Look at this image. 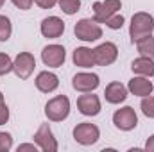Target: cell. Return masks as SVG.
<instances>
[{
    "label": "cell",
    "mask_w": 154,
    "mask_h": 152,
    "mask_svg": "<svg viewBox=\"0 0 154 152\" xmlns=\"http://www.w3.org/2000/svg\"><path fill=\"white\" fill-rule=\"evenodd\" d=\"M154 31V18L149 13H136L131 20V27H129V36L131 41L136 43L138 39L151 36Z\"/></svg>",
    "instance_id": "6da1fadb"
},
{
    "label": "cell",
    "mask_w": 154,
    "mask_h": 152,
    "mask_svg": "<svg viewBox=\"0 0 154 152\" xmlns=\"http://www.w3.org/2000/svg\"><path fill=\"white\" fill-rule=\"evenodd\" d=\"M45 114L52 122H61L70 114V100L65 95H57L50 99L45 106Z\"/></svg>",
    "instance_id": "7a4b0ae2"
},
{
    "label": "cell",
    "mask_w": 154,
    "mask_h": 152,
    "mask_svg": "<svg viewBox=\"0 0 154 152\" xmlns=\"http://www.w3.org/2000/svg\"><path fill=\"white\" fill-rule=\"evenodd\" d=\"M77 39L81 41H97L99 38H102V29L99 25V22L90 20V18H82L79 20L74 27Z\"/></svg>",
    "instance_id": "3957f363"
},
{
    "label": "cell",
    "mask_w": 154,
    "mask_h": 152,
    "mask_svg": "<svg viewBox=\"0 0 154 152\" xmlns=\"http://www.w3.org/2000/svg\"><path fill=\"white\" fill-rule=\"evenodd\" d=\"M74 138H75L77 143L81 145H93L97 143V140L100 138V131L95 123H90V122H82L75 125L74 129Z\"/></svg>",
    "instance_id": "277c9868"
},
{
    "label": "cell",
    "mask_w": 154,
    "mask_h": 152,
    "mask_svg": "<svg viewBox=\"0 0 154 152\" xmlns=\"http://www.w3.org/2000/svg\"><path fill=\"white\" fill-rule=\"evenodd\" d=\"M34 66H36V59L31 52H20L13 61V70L20 79H29L31 74L34 72Z\"/></svg>",
    "instance_id": "5b68a950"
},
{
    "label": "cell",
    "mask_w": 154,
    "mask_h": 152,
    "mask_svg": "<svg viewBox=\"0 0 154 152\" xmlns=\"http://www.w3.org/2000/svg\"><path fill=\"white\" fill-rule=\"evenodd\" d=\"M113 123H115L116 129H120V131H133L138 125V116H136L133 108L125 106V108L115 111V114H113Z\"/></svg>",
    "instance_id": "8992f818"
},
{
    "label": "cell",
    "mask_w": 154,
    "mask_h": 152,
    "mask_svg": "<svg viewBox=\"0 0 154 152\" xmlns=\"http://www.w3.org/2000/svg\"><path fill=\"white\" fill-rule=\"evenodd\" d=\"M116 56H118V48H116L115 43H109V41L93 48L95 65H99V66H109L111 63L116 61Z\"/></svg>",
    "instance_id": "52a82bcc"
},
{
    "label": "cell",
    "mask_w": 154,
    "mask_h": 152,
    "mask_svg": "<svg viewBox=\"0 0 154 152\" xmlns=\"http://www.w3.org/2000/svg\"><path fill=\"white\" fill-rule=\"evenodd\" d=\"M122 7L120 0H104V2H95L93 4V20L99 23H106V20L109 16H113L118 13V9Z\"/></svg>",
    "instance_id": "ba28073f"
},
{
    "label": "cell",
    "mask_w": 154,
    "mask_h": 152,
    "mask_svg": "<svg viewBox=\"0 0 154 152\" xmlns=\"http://www.w3.org/2000/svg\"><path fill=\"white\" fill-rule=\"evenodd\" d=\"M41 59H43L45 66L59 68L65 63V59H66L65 47H61V45H48V47H45L43 52H41Z\"/></svg>",
    "instance_id": "9c48e42d"
},
{
    "label": "cell",
    "mask_w": 154,
    "mask_h": 152,
    "mask_svg": "<svg viewBox=\"0 0 154 152\" xmlns=\"http://www.w3.org/2000/svg\"><path fill=\"white\" fill-rule=\"evenodd\" d=\"M34 141H36V145H38L39 149L45 150V152H56L57 150V141H56V138H54L48 123H41L39 125V129L36 131V134H34Z\"/></svg>",
    "instance_id": "30bf717a"
},
{
    "label": "cell",
    "mask_w": 154,
    "mask_h": 152,
    "mask_svg": "<svg viewBox=\"0 0 154 152\" xmlns=\"http://www.w3.org/2000/svg\"><path fill=\"white\" fill-rule=\"evenodd\" d=\"M77 108L86 116H97L100 113V100L97 95H91V91H88L86 95H81L77 99Z\"/></svg>",
    "instance_id": "8fae6325"
},
{
    "label": "cell",
    "mask_w": 154,
    "mask_h": 152,
    "mask_svg": "<svg viewBox=\"0 0 154 152\" xmlns=\"http://www.w3.org/2000/svg\"><path fill=\"white\" fill-rule=\"evenodd\" d=\"M99 82H100V81H99V75H97V74H86V72H81V74L74 75L72 86H74V90H77V91L88 93V91L97 90Z\"/></svg>",
    "instance_id": "7c38bea8"
},
{
    "label": "cell",
    "mask_w": 154,
    "mask_h": 152,
    "mask_svg": "<svg viewBox=\"0 0 154 152\" xmlns=\"http://www.w3.org/2000/svg\"><path fill=\"white\" fill-rule=\"evenodd\" d=\"M65 32V22L57 16H48L41 22V34L45 38H59Z\"/></svg>",
    "instance_id": "4fadbf2b"
},
{
    "label": "cell",
    "mask_w": 154,
    "mask_h": 152,
    "mask_svg": "<svg viewBox=\"0 0 154 152\" xmlns=\"http://www.w3.org/2000/svg\"><path fill=\"white\" fill-rule=\"evenodd\" d=\"M104 97L109 104H120L127 99V88L122 82H111V84L106 86Z\"/></svg>",
    "instance_id": "5bb4252c"
},
{
    "label": "cell",
    "mask_w": 154,
    "mask_h": 152,
    "mask_svg": "<svg viewBox=\"0 0 154 152\" xmlns=\"http://www.w3.org/2000/svg\"><path fill=\"white\" fill-rule=\"evenodd\" d=\"M127 90L133 93V95H138V97H147L152 93V82L147 79V77H133L129 81V86Z\"/></svg>",
    "instance_id": "9a60e30c"
},
{
    "label": "cell",
    "mask_w": 154,
    "mask_h": 152,
    "mask_svg": "<svg viewBox=\"0 0 154 152\" xmlns=\"http://www.w3.org/2000/svg\"><path fill=\"white\" fill-rule=\"evenodd\" d=\"M59 86V79L52 72H39L36 77V88L43 93H50Z\"/></svg>",
    "instance_id": "2e32d148"
},
{
    "label": "cell",
    "mask_w": 154,
    "mask_h": 152,
    "mask_svg": "<svg viewBox=\"0 0 154 152\" xmlns=\"http://www.w3.org/2000/svg\"><path fill=\"white\" fill-rule=\"evenodd\" d=\"M131 70L138 75H143V77H152L154 75V59L151 57H138L131 63Z\"/></svg>",
    "instance_id": "e0dca14e"
},
{
    "label": "cell",
    "mask_w": 154,
    "mask_h": 152,
    "mask_svg": "<svg viewBox=\"0 0 154 152\" xmlns=\"http://www.w3.org/2000/svg\"><path fill=\"white\" fill-rule=\"evenodd\" d=\"M74 63L81 68H91L95 65V57H93V50L88 47H79L74 50Z\"/></svg>",
    "instance_id": "ac0fdd59"
},
{
    "label": "cell",
    "mask_w": 154,
    "mask_h": 152,
    "mask_svg": "<svg viewBox=\"0 0 154 152\" xmlns=\"http://www.w3.org/2000/svg\"><path fill=\"white\" fill-rule=\"evenodd\" d=\"M136 48H138V52H140L142 56L154 59V38H152V34L138 39V41H136Z\"/></svg>",
    "instance_id": "d6986e66"
},
{
    "label": "cell",
    "mask_w": 154,
    "mask_h": 152,
    "mask_svg": "<svg viewBox=\"0 0 154 152\" xmlns=\"http://www.w3.org/2000/svg\"><path fill=\"white\" fill-rule=\"evenodd\" d=\"M59 7L65 14H75L81 9V0H59Z\"/></svg>",
    "instance_id": "ffe728a7"
},
{
    "label": "cell",
    "mask_w": 154,
    "mask_h": 152,
    "mask_svg": "<svg viewBox=\"0 0 154 152\" xmlns=\"http://www.w3.org/2000/svg\"><path fill=\"white\" fill-rule=\"evenodd\" d=\"M11 32H13V27H11L9 18L0 14V41H7L11 38Z\"/></svg>",
    "instance_id": "44dd1931"
},
{
    "label": "cell",
    "mask_w": 154,
    "mask_h": 152,
    "mask_svg": "<svg viewBox=\"0 0 154 152\" xmlns=\"http://www.w3.org/2000/svg\"><path fill=\"white\" fill-rule=\"evenodd\" d=\"M140 108H142V113L145 114L147 118H154V97H149V95L143 97Z\"/></svg>",
    "instance_id": "7402d4cb"
},
{
    "label": "cell",
    "mask_w": 154,
    "mask_h": 152,
    "mask_svg": "<svg viewBox=\"0 0 154 152\" xmlns=\"http://www.w3.org/2000/svg\"><path fill=\"white\" fill-rule=\"evenodd\" d=\"M13 70V61L7 54H0V75H7Z\"/></svg>",
    "instance_id": "603a6c76"
},
{
    "label": "cell",
    "mask_w": 154,
    "mask_h": 152,
    "mask_svg": "<svg viewBox=\"0 0 154 152\" xmlns=\"http://www.w3.org/2000/svg\"><path fill=\"white\" fill-rule=\"evenodd\" d=\"M106 25H108L109 29H113V31L122 29V25H124V16H122V14H118V13H115L113 16H109V18L106 20Z\"/></svg>",
    "instance_id": "cb8c5ba5"
},
{
    "label": "cell",
    "mask_w": 154,
    "mask_h": 152,
    "mask_svg": "<svg viewBox=\"0 0 154 152\" xmlns=\"http://www.w3.org/2000/svg\"><path fill=\"white\" fill-rule=\"evenodd\" d=\"M13 147V138L9 132H0V152H5Z\"/></svg>",
    "instance_id": "d4e9b609"
},
{
    "label": "cell",
    "mask_w": 154,
    "mask_h": 152,
    "mask_svg": "<svg viewBox=\"0 0 154 152\" xmlns=\"http://www.w3.org/2000/svg\"><path fill=\"white\" fill-rule=\"evenodd\" d=\"M9 120V108L5 106L4 100H0V125H4Z\"/></svg>",
    "instance_id": "484cf974"
},
{
    "label": "cell",
    "mask_w": 154,
    "mask_h": 152,
    "mask_svg": "<svg viewBox=\"0 0 154 152\" xmlns=\"http://www.w3.org/2000/svg\"><path fill=\"white\" fill-rule=\"evenodd\" d=\"M18 9H22V11H27V9H31L32 7V2L34 0H11Z\"/></svg>",
    "instance_id": "4316f807"
},
{
    "label": "cell",
    "mask_w": 154,
    "mask_h": 152,
    "mask_svg": "<svg viewBox=\"0 0 154 152\" xmlns=\"http://www.w3.org/2000/svg\"><path fill=\"white\" fill-rule=\"evenodd\" d=\"M34 2L38 4L41 9H52L57 4V0H34Z\"/></svg>",
    "instance_id": "83f0119b"
},
{
    "label": "cell",
    "mask_w": 154,
    "mask_h": 152,
    "mask_svg": "<svg viewBox=\"0 0 154 152\" xmlns=\"http://www.w3.org/2000/svg\"><path fill=\"white\" fill-rule=\"evenodd\" d=\"M22 150H34V152H36V145L23 143V145H20V147H18V152H22Z\"/></svg>",
    "instance_id": "f1b7e54d"
},
{
    "label": "cell",
    "mask_w": 154,
    "mask_h": 152,
    "mask_svg": "<svg viewBox=\"0 0 154 152\" xmlns=\"http://www.w3.org/2000/svg\"><path fill=\"white\" fill-rule=\"evenodd\" d=\"M145 149H147L149 152H154V134L149 138V140H147V143H145Z\"/></svg>",
    "instance_id": "f546056e"
},
{
    "label": "cell",
    "mask_w": 154,
    "mask_h": 152,
    "mask_svg": "<svg viewBox=\"0 0 154 152\" xmlns=\"http://www.w3.org/2000/svg\"><path fill=\"white\" fill-rule=\"evenodd\" d=\"M5 4V0H0V9H2V5Z\"/></svg>",
    "instance_id": "4dcf8cb0"
},
{
    "label": "cell",
    "mask_w": 154,
    "mask_h": 152,
    "mask_svg": "<svg viewBox=\"0 0 154 152\" xmlns=\"http://www.w3.org/2000/svg\"><path fill=\"white\" fill-rule=\"evenodd\" d=\"M0 100H4V95H2V93H0Z\"/></svg>",
    "instance_id": "1f68e13d"
}]
</instances>
